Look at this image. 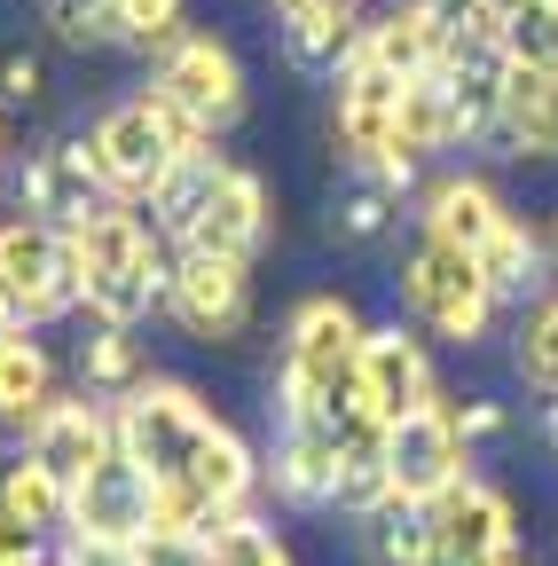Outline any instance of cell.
I'll list each match as a JSON object with an SVG mask.
<instances>
[{
	"mask_svg": "<svg viewBox=\"0 0 558 566\" xmlns=\"http://www.w3.org/2000/svg\"><path fill=\"white\" fill-rule=\"evenodd\" d=\"M63 260H72V300L103 331H134L150 307H166L173 244L150 229V212H134V205H103L87 229L63 237Z\"/></svg>",
	"mask_w": 558,
	"mask_h": 566,
	"instance_id": "1",
	"label": "cell"
},
{
	"mask_svg": "<svg viewBox=\"0 0 558 566\" xmlns=\"http://www.w3.org/2000/svg\"><path fill=\"white\" fill-rule=\"evenodd\" d=\"M80 142H87V166H95L103 197H110V205H134V212H143V205L173 181V166L213 158V134L189 126V118H181L158 87L126 95V103H110V111H103Z\"/></svg>",
	"mask_w": 558,
	"mask_h": 566,
	"instance_id": "2",
	"label": "cell"
},
{
	"mask_svg": "<svg viewBox=\"0 0 558 566\" xmlns=\"http://www.w3.org/2000/svg\"><path fill=\"white\" fill-rule=\"evenodd\" d=\"M150 229L173 252H213V260H252L267 244V181L213 158L173 166V181L150 197Z\"/></svg>",
	"mask_w": 558,
	"mask_h": 566,
	"instance_id": "3",
	"label": "cell"
},
{
	"mask_svg": "<svg viewBox=\"0 0 558 566\" xmlns=\"http://www.w3.org/2000/svg\"><path fill=\"white\" fill-rule=\"evenodd\" d=\"M362 315L346 307L338 292H315L292 307L284 331V370H275V409L284 424H338L355 417V363H362Z\"/></svg>",
	"mask_w": 558,
	"mask_h": 566,
	"instance_id": "4",
	"label": "cell"
},
{
	"mask_svg": "<svg viewBox=\"0 0 558 566\" xmlns=\"http://www.w3.org/2000/svg\"><path fill=\"white\" fill-rule=\"evenodd\" d=\"M118 457L143 472L150 488H166V480H181L189 472V457H197V441L213 433V401H204L197 386H181V378H150V386H134L118 409Z\"/></svg>",
	"mask_w": 558,
	"mask_h": 566,
	"instance_id": "5",
	"label": "cell"
},
{
	"mask_svg": "<svg viewBox=\"0 0 558 566\" xmlns=\"http://www.w3.org/2000/svg\"><path fill=\"white\" fill-rule=\"evenodd\" d=\"M401 307L425 323L433 338H449V346H480L504 300L487 292L480 260H464V252H449L433 237H417V252L401 260Z\"/></svg>",
	"mask_w": 558,
	"mask_h": 566,
	"instance_id": "6",
	"label": "cell"
},
{
	"mask_svg": "<svg viewBox=\"0 0 558 566\" xmlns=\"http://www.w3.org/2000/svg\"><path fill=\"white\" fill-rule=\"evenodd\" d=\"M425 566H527L512 495L487 480H456L441 504H425Z\"/></svg>",
	"mask_w": 558,
	"mask_h": 566,
	"instance_id": "7",
	"label": "cell"
},
{
	"mask_svg": "<svg viewBox=\"0 0 558 566\" xmlns=\"http://www.w3.org/2000/svg\"><path fill=\"white\" fill-rule=\"evenodd\" d=\"M0 307L17 315V331H40L55 315H72V260H63V229L32 221V212H17V221H0Z\"/></svg>",
	"mask_w": 558,
	"mask_h": 566,
	"instance_id": "8",
	"label": "cell"
},
{
	"mask_svg": "<svg viewBox=\"0 0 558 566\" xmlns=\"http://www.w3.org/2000/svg\"><path fill=\"white\" fill-rule=\"evenodd\" d=\"M189 126H204V134H221V126H236L244 118V63H236V48L229 40H213V32H181L166 55H158V80H150Z\"/></svg>",
	"mask_w": 558,
	"mask_h": 566,
	"instance_id": "9",
	"label": "cell"
},
{
	"mask_svg": "<svg viewBox=\"0 0 558 566\" xmlns=\"http://www.w3.org/2000/svg\"><path fill=\"white\" fill-rule=\"evenodd\" d=\"M464 464L472 457H464V433H456L449 401H425L401 424H386V488H393V504H417V512L441 504L456 480H472Z\"/></svg>",
	"mask_w": 558,
	"mask_h": 566,
	"instance_id": "10",
	"label": "cell"
},
{
	"mask_svg": "<svg viewBox=\"0 0 558 566\" xmlns=\"http://www.w3.org/2000/svg\"><path fill=\"white\" fill-rule=\"evenodd\" d=\"M166 315L189 338H236L252 323V260H213V252H173L166 275Z\"/></svg>",
	"mask_w": 558,
	"mask_h": 566,
	"instance_id": "11",
	"label": "cell"
},
{
	"mask_svg": "<svg viewBox=\"0 0 558 566\" xmlns=\"http://www.w3.org/2000/svg\"><path fill=\"white\" fill-rule=\"evenodd\" d=\"M24 457L48 472V480H63V488H80V480H95L110 457H118V417L95 401V394H72V401H48L40 409V424L24 433Z\"/></svg>",
	"mask_w": 558,
	"mask_h": 566,
	"instance_id": "12",
	"label": "cell"
},
{
	"mask_svg": "<svg viewBox=\"0 0 558 566\" xmlns=\"http://www.w3.org/2000/svg\"><path fill=\"white\" fill-rule=\"evenodd\" d=\"M355 401H362V417H378V424H401L409 409L441 401L425 338L401 331V323L370 331V338H362V363H355Z\"/></svg>",
	"mask_w": 558,
	"mask_h": 566,
	"instance_id": "13",
	"label": "cell"
},
{
	"mask_svg": "<svg viewBox=\"0 0 558 566\" xmlns=\"http://www.w3.org/2000/svg\"><path fill=\"white\" fill-rule=\"evenodd\" d=\"M110 197H103V181H95V166H87V142H48V150H32L24 158V212L32 221H48V229H87L95 212H103Z\"/></svg>",
	"mask_w": 558,
	"mask_h": 566,
	"instance_id": "14",
	"label": "cell"
},
{
	"mask_svg": "<svg viewBox=\"0 0 558 566\" xmlns=\"http://www.w3.org/2000/svg\"><path fill=\"white\" fill-rule=\"evenodd\" d=\"M504 221H512V205L496 197V181H480V174H441V181H425V212H417V229H425L433 244L480 260L487 244L504 237Z\"/></svg>",
	"mask_w": 558,
	"mask_h": 566,
	"instance_id": "15",
	"label": "cell"
},
{
	"mask_svg": "<svg viewBox=\"0 0 558 566\" xmlns=\"http://www.w3.org/2000/svg\"><path fill=\"white\" fill-rule=\"evenodd\" d=\"M496 142L504 158H558V71H527L504 55V95H496Z\"/></svg>",
	"mask_w": 558,
	"mask_h": 566,
	"instance_id": "16",
	"label": "cell"
},
{
	"mask_svg": "<svg viewBox=\"0 0 558 566\" xmlns=\"http://www.w3.org/2000/svg\"><path fill=\"white\" fill-rule=\"evenodd\" d=\"M338 472H346V449H338V424H284V441H275V495L299 512H323L338 504Z\"/></svg>",
	"mask_w": 558,
	"mask_h": 566,
	"instance_id": "17",
	"label": "cell"
},
{
	"mask_svg": "<svg viewBox=\"0 0 558 566\" xmlns=\"http://www.w3.org/2000/svg\"><path fill=\"white\" fill-rule=\"evenodd\" d=\"M355 63H378L386 80H425V71H441V24L425 0H393V9H378L362 24V55Z\"/></svg>",
	"mask_w": 558,
	"mask_h": 566,
	"instance_id": "18",
	"label": "cell"
},
{
	"mask_svg": "<svg viewBox=\"0 0 558 566\" xmlns=\"http://www.w3.org/2000/svg\"><path fill=\"white\" fill-rule=\"evenodd\" d=\"M393 111H401V80H386L378 63H346L338 71V142H346L355 166L393 150Z\"/></svg>",
	"mask_w": 558,
	"mask_h": 566,
	"instance_id": "19",
	"label": "cell"
},
{
	"mask_svg": "<svg viewBox=\"0 0 558 566\" xmlns=\"http://www.w3.org/2000/svg\"><path fill=\"white\" fill-rule=\"evenodd\" d=\"M284 24V55L299 63V71H315V80H338L346 63L362 55V0H315V9H299V17H275Z\"/></svg>",
	"mask_w": 558,
	"mask_h": 566,
	"instance_id": "20",
	"label": "cell"
},
{
	"mask_svg": "<svg viewBox=\"0 0 558 566\" xmlns=\"http://www.w3.org/2000/svg\"><path fill=\"white\" fill-rule=\"evenodd\" d=\"M181 480L204 495V504H213V520H236V512L252 504V488H260V457L244 449L236 424H213V433L197 441V457H189Z\"/></svg>",
	"mask_w": 558,
	"mask_h": 566,
	"instance_id": "21",
	"label": "cell"
},
{
	"mask_svg": "<svg viewBox=\"0 0 558 566\" xmlns=\"http://www.w3.org/2000/svg\"><path fill=\"white\" fill-rule=\"evenodd\" d=\"M55 401V363L32 331H9L0 338V424H40V409Z\"/></svg>",
	"mask_w": 558,
	"mask_h": 566,
	"instance_id": "22",
	"label": "cell"
},
{
	"mask_svg": "<svg viewBox=\"0 0 558 566\" xmlns=\"http://www.w3.org/2000/svg\"><path fill=\"white\" fill-rule=\"evenodd\" d=\"M393 150L401 158H433V150H456V111H449V80L425 71V80L401 87V111H393Z\"/></svg>",
	"mask_w": 558,
	"mask_h": 566,
	"instance_id": "23",
	"label": "cell"
},
{
	"mask_svg": "<svg viewBox=\"0 0 558 566\" xmlns=\"http://www.w3.org/2000/svg\"><path fill=\"white\" fill-rule=\"evenodd\" d=\"M189 0H95V40L134 48V55H166L181 40Z\"/></svg>",
	"mask_w": 558,
	"mask_h": 566,
	"instance_id": "24",
	"label": "cell"
},
{
	"mask_svg": "<svg viewBox=\"0 0 558 566\" xmlns=\"http://www.w3.org/2000/svg\"><path fill=\"white\" fill-rule=\"evenodd\" d=\"M0 520H17L24 535H55L63 520H72V488L63 480H48L32 457H17V464H0Z\"/></svg>",
	"mask_w": 558,
	"mask_h": 566,
	"instance_id": "25",
	"label": "cell"
},
{
	"mask_svg": "<svg viewBox=\"0 0 558 566\" xmlns=\"http://www.w3.org/2000/svg\"><path fill=\"white\" fill-rule=\"evenodd\" d=\"M134 386H150V363H143V338L134 331H103L95 323V338L80 346V394H95V401H126Z\"/></svg>",
	"mask_w": 558,
	"mask_h": 566,
	"instance_id": "26",
	"label": "cell"
},
{
	"mask_svg": "<svg viewBox=\"0 0 558 566\" xmlns=\"http://www.w3.org/2000/svg\"><path fill=\"white\" fill-rule=\"evenodd\" d=\"M480 275H487V292H496V300H527L543 283V237L519 221V212L504 221V237L480 252Z\"/></svg>",
	"mask_w": 558,
	"mask_h": 566,
	"instance_id": "27",
	"label": "cell"
},
{
	"mask_svg": "<svg viewBox=\"0 0 558 566\" xmlns=\"http://www.w3.org/2000/svg\"><path fill=\"white\" fill-rule=\"evenodd\" d=\"M512 363H519V378H527L535 394H550V401H558V292L527 307V323H519V346H512Z\"/></svg>",
	"mask_w": 558,
	"mask_h": 566,
	"instance_id": "28",
	"label": "cell"
},
{
	"mask_svg": "<svg viewBox=\"0 0 558 566\" xmlns=\"http://www.w3.org/2000/svg\"><path fill=\"white\" fill-rule=\"evenodd\" d=\"M362 543L378 566H425V512L417 504H378L362 520Z\"/></svg>",
	"mask_w": 558,
	"mask_h": 566,
	"instance_id": "29",
	"label": "cell"
},
{
	"mask_svg": "<svg viewBox=\"0 0 558 566\" xmlns=\"http://www.w3.org/2000/svg\"><path fill=\"white\" fill-rule=\"evenodd\" d=\"M204 551H213V566H292V558H284V543H275V527H267V520H252V512L221 520L213 535H204Z\"/></svg>",
	"mask_w": 558,
	"mask_h": 566,
	"instance_id": "30",
	"label": "cell"
},
{
	"mask_svg": "<svg viewBox=\"0 0 558 566\" xmlns=\"http://www.w3.org/2000/svg\"><path fill=\"white\" fill-rule=\"evenodd\" d=\"M504 55H512V63H527V71H558V0H535L527 17H512Z\"/></svg>",
	"mask_w": 558,
	"mask_h": 566,
	"instance_id": "31",
	"label": "cell"
},
{
	"mask_svg": "<svg viewBox=\"0 0 558 566\" xmlns=\"http://www.w3.org/2000/svg\"><path fill=\"white\" fill-rule=\"evenodd\" d=\"M126 566H213L204 535H173V527H150L143 543L126 551Z\"/></svg>",
	"mask_w": 558,
	"mask_h": 566,
	"instance_id": "32",
	"label": "cell"
},
{
	"mask_svg": "<svg viewBox=\"0 0 558 566\" xmlns=\"http://www.w3.org/2000/svg\"><path fill=\"white\" fill-rule=\"evenodd\" d=\"M386 221H393V197H386L378 181H362L355 197L338 205V237H355V244H370V237H378Z\"/></svg>",
	"mask_w": 558,
	"mask_h": 566,
	"instance_id": "33",
	"label": "cell"
},
{
	"mask_svg": "<svg viewBox=\"0 0 558 566\" xmlns=\"http://www.w3.org/2000/svg\"><path fill=\"white\" fill-rule=\"evenodd\" d=\"M48 95V63L32 48H0V103H40Z\"/></svg>",
	"mask_w": 558,
	"mask_h": 566,
	"instance_id": "34",
	"label": "cell"
},
{
	"mask_svg": "<svg viewBox=\"0 0 558 566\" xmlns=\"http://www.w3.org/2000/svg\"><path fill=\"white\" fill-rule=\"evenodd\" d=\"M456 417V433H464V449L480 441V433H504V409L496 401H472V409H449Z\"/></svg>",
	"mask_w": 558,
	"mask_h": 566,
	"instance_id": "35",
	"label": "cell"
},
{
	"mask_svg": "<svg viewBox=\"0 0 558 566\" xmlns=\"http://www.w3.org/2000/svg\"><path fill=\"white\" fill-rule=\"evenodd\" d=\"M267 9H275V17H299V9H315V0H267Z\"/></svg>",
	"mask_w": 558,
	"mask_h": 566,
	"instance_id": "36",
	"label": "cell"
},
{
	"mask_svg": "<svg viewBox=\"0 0 558 566\" xmlns=\"http://www.w3.org/2000/svg\"><path fill=\"white\" fill-rule=\"evenodd\" d=\"M9 331H17V315H9V307H0V338H9Z\"/></svg>",
	"mask_w": 558,
	"mask_h": 566,
	"instance_id": "37",
	"label": "cell"
},
{
	"mask_svg": "<svg viewBox=\"0 0 558 566\" xmlns=\"http://www.w3.org/2000/svg\"><path fill=\"white\" fill-rule=\"evenodd\" d=\"M0 150H9V126H0Z\"/></svg>",
	"mask_w": 558,
	"mask_h": 566,
	"instance_id": "38",
	"label": "cell"
}]
</instances>
